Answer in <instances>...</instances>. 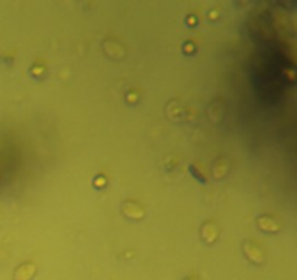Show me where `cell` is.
<instances>
[{
	"instance_id": "cell-1",
	"label": "cell",
	"mask_w": 297,
	"mask_h": 280,
	"mask_svg": "<svg viewBox=\"0 0 297 280\" xmlns=\"http://www.w3.org/2000/svg\"><path fill=\"white\" fill-rule=\"evenodd\" d=\"M243 253L245 256L255 264H262L264 263V253L260 250V247L257 244L251 243V241H245L243 243Z\"/></svg>"
},
{
	"instance_id": "cell-2",
	"label": "cell",
	"mask_w": 297,
	"mask_h": 280,
	"mask_svg": "<svg viewBox=\"0 0 297 280\" xmlns=\"http://www.w3.org/2000/svg\"><path fill=\"white\" fill-rule=\"evenodd\" d=\"M103 50L113 60H122L125 57V48L119 42L112 41V39H106L103 42Z\"/></svg>"
},
{
	"instance_id": "cell-3",
	"label": "cell",
	"mask_w": 297,
	"mask_h": 280,
	"mask_svg": "<svg viewBox=\"0 0 297 280\" xmlns=\"http://www.w3.org/2000/svg\"><path fill=\"white\" fill-rule=\"evenodd\" d=\"M122 212L130 219H142L145 216V210L133 202H125L122 205Z\"/></svg>"
},
{
	"instance_id": "cell-4",
	"label": "cell",
	"mask_w": 297,
	"mask_h": 280,
	"mask_svg": "<svg viewBox=\"0 0 297 280\" xmlns=\"http://www.w3.org/2000/svg\"><path fill=\"white\" fill-rule=\"evenodd\" d=\"M37 273V267L34 263H25L19 266L15 272V280H31Z\"/></svg>"
},
{
	"instance_id": "cell-5",
	"label": "cell",
	"mask_w": 297,
	"mask_h": 280,
	"mask_svg": "<svg viewBox=\"0 0 297 280\" xmlns=\"http://www.w3.org/2000/svg\"><path fill=\"white\" fill-rule=\"evenodd\" d=\"M257 224H258V228L265 231V232H277L280 229L279 222L276 219L270 218V216H260Z\"/></svg>"
},
{
	"instance_id": "cell-6",
	"label": "cell",
	"mask_w": 297,
	"mask_h": 280,
	"mask_svg": "<svg viewBox=\"0 0 297 280\" xmlns=\"http://www.w3.org/2000/svg\"><path fill=\"white\" fill-rule=\"evenodd\" d=\"M218 228L215 226L213 224H204V226L202 228V237H203V240L207 244H212L215 243L216 240H218Z\"/></svg>"
},
{
	"instance_id": "cell-7",
	"label": "cell",
	"mask_w": 297,
	"mask_h": 280,
	"mask_svg": "<svg viewBox=\"0 0 297 280\" xmlns=\"http://www.w3.org/2000/svg\"><path fill=\"white\" fill-rule=\"evenodd\" d=\"M228 170H229V161L225 160V158L218 160V161L215 163V166H213V170H212L213 177H215V179H223V177L226 176Z\"/></svg>"
},
{
	"instance_id": "cell-8",
	"label": "cell",
	"mask_w": 297,
	"mask_h": 280,
	"mask_svg": "<svg viewBox=\"0 0 297 280\" xmlns=\"http://www.w3.org/2000/svg\"><path fill=\"white\" fill-rule=\"evenodd\" d=\"M181 108L178 106V103L177 102H173V103H170L168 105V109L167 113L170 118H173V119H178L180 118V115H181Z\"/></svg>"
},
{
	"instance_id": "cell-9",
	"label": "cell",
	"mask_w": 297,
	"mask_h": 280,
	"mask_svg": "<svg viewBox=\"0 0 297 280\" xmlns=\"http://www.w3.org/2000/svg\"><path fill=\"white\" fill-rule=\"evenodd\" d=\"M105 185H106V179H105L103 176H99V177H96V180H94V186L103 187Z\"/></svg>"
},
{
	"instance_id": "cell-10",
	"label": "cell",
	"mask_w": 297,
	"mask_h": 280,
	"mask_svg": "<svg viewBox=\"0 0 297 280\" xmlns=\"http://www.w3.org/2000/svg\"><path fill=\"white\" fill-rule=\"evenodd\" d=\"M184 51H186L187 54H191V53L194 51V45L188 42V44H186V45H184Z\"/></svg>"
},
{
	"instance_id": "cell-11",
	"label": "cell",
	"mask_w": 297,
	"mask_h": 280,
	"mask_svg": "<svg viewBox=\"0 0 297 280\" xmlns=\"http://www.w3.org/2000/svg\"><path fill=\"white\" fill-rule=\"evenodd\" d=\"M136 100H138V96H136V94L135 93L128 94V102H129V103H133V102H136Z\"/></svg>"
},
{
	"instance_id": "cell-12",
	"label": "cell",
	"mask_w": 297,
	"mask_h": 280,
	"mask_svg": "<svg viewBox=\"0 0 297 280\" xmlns=\"http://www.w3.org/2000/svg\"><path fill=\"white\" fill-rule=\"evenodd\" d=\"M209 18L212 19V20L218 19V18H219V12H218V10H212V12H210V16H209Z\"/></svg>"
},
{
	"instance_id": "cell-13",
	"label": "cell",
	"mask_w": 297,
	"mask_h": 280,
	"mask_svg": "<svg viewBox=\"0 0 297 280\" xmlns=\"http://www.w3.org/2000/svg\"><path fill=\"white\" fill-rule=\"evenodd\" d=\"M42 71H44V69H41V67H35V69H32V73H34L35 75H39Z\"/></svg>"
},
{
	"instance_id": "cell-14",
	"label": "cell",
	"mask_w": 297,
	"mask_h": 280,
	"mask_svg": "<svg viewBox=\"0 0 297 280\" xmlns=\"http://www.w3.org/2000/svg\"><path fill=\"white\" fill-rule=\"evenodd\" d=\"M187 22H188L190 25H194V23H196L197 20H196V18H194V16H190V18L187 19Z\"/></svg>"
},
{
	"instance_id": "cell-15",
	"label": "cell",
	"mask_w": 297,
	"mask_h": 280,
	"mask_svg": "<svg viewBox=\"0 0 297 280\" xmlns=\"http://www.w3.org/2000/svg\"><path fill=\"white\" fill-rule=\"evenodd\" d=\"M187 280H196V279H187Z\"/></svg>"
}]
</instances>
